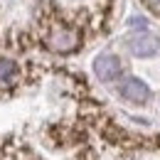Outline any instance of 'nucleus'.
Wrapping results in <instances>:
<instances>
[{
	"label": "nucleus",
	"instance_id": "nucleus-3",
	"mask_svg": "<svg viewBox=\"0 0 160 160\" xmlns=\"http://www.w3.org/2000/svg\"><path fill=\"white\" fill-rule=\"evenodd\" d=\"M123 72V64L113 52H103L94 59V74L99 81H116Z\"/></svg>",
	"mask_w": 160,
	"mask_h": 160
},
{
	"label": "nucleus",
	"instance_id": "nucleus-5",
	"mask_svg": "<svg viewBox=\"0 0 160 160\" xmlns=\"http://www.w3.org/2000/svg\"><path fill=\"white\" fill-rule=\"evenodd\" d=\"M20 67L12 59H0V86H12L18 81Z\"/></svg>",
	"mask_w": 160,
	"mask_h": 160
},
{
	"label": "nucleus",
	"instance_id": "nucleus-4",
	"mask_svg": "<svg viewBox=\"0 0 160 160\" xmlns=\"http://www.w3.org/2000/svg\"><path fill=\"white\" fill-rule=\"evenodd\" d=\"M118 94L128 101V103H136V106L150 101V89H148V84L140 81L138 77H128V79H123V81H121V86H118Z\"/></svg>",
	"mask_w": 160,
	"mask_h": 160
},
{
	"label": "nucleus",
	"instance_id": "nucleus-1",
	"mask_svg": "<svg viewBox=\"0 0 160 160\" xmlns=\"http://www.w3.org/2000/svg\"><path fill=\"white\" fill-rule=\"evenodd\" d=\"M44 47L54 54H72L81 47V32L74 25H64V22H54L47 35H44Z\"/></svg>",
	"mask_w": 160,
	"mask_h": 160
},
{
	"label": "nucleus",
	"instance_id": "nucleus-2",
	"mask_svg": "<svg viewBox=\"0 0 160 160\" xmlns=\"http://www.w3.org/2000/svg\"><path fill=\"white\" fill-rule=\"evenodd\" d=\"M126 47H128V52H131L133 57H140V59L155 57L160 52V37L153 35V32H148V30H140V32L131 35V37L126 40Z\"/></svg>",
	"mask_w": 160,
	"mask_h": 160
},
{
	"label": "nucleus",
	"instance_id": "nucleus-6",
	"mask_svg": "<svg viewBox=\"0 0 160 160\" xmlns=\"http://www.w3.org/2000/svg\"><path fill=\"white\" fill-rule=\"evenodd\" d=\"M128 27L143 30V27H148V20H145V18H140V15H136V18H131V20H128Z\"/></svg>",
	"mask_w": 160,
	"mask_h": 160
}]
</instances>
